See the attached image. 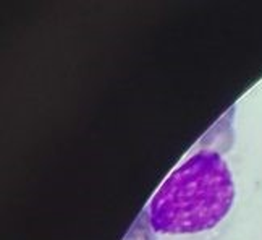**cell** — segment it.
Wrapping results in <instances>:
<instances>
[{
    "label": "cell",
    "instance_id": "1",
    "mask_svg": "<svg viewBox=\"0 0 262 240\" xmlns=\"http://www.w3.org/2000/svg\"><path fill=\"white\" fill-rule=\"evenodd\" d=\"M235 182L215 149H199L157 188L149 205V224L157 234L185 235L210 231L230 213Z\"/></svg>",
    "mask_w": 262,
    "mask_h": 240
}]
</instances>
